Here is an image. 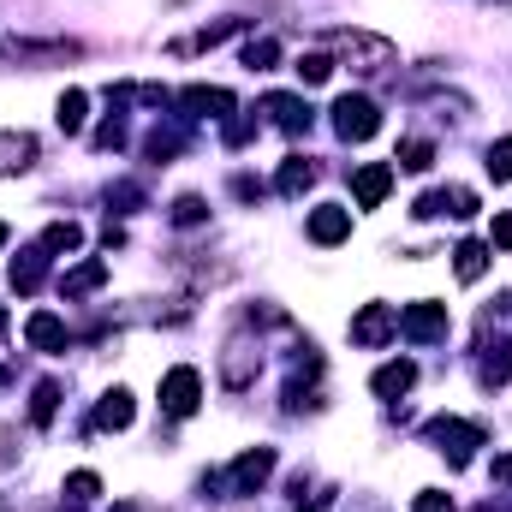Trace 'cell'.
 <instances>
[{
    "instance_id": "1",
    "label": "cell",
    "mask_w": 512,
    "mask_h": 512,
    "mask_svg": "<svg viewBox=\"0 0 512 512\" xmlns=\"http://www.w3.org/2000/svg\"><path fill=\"white\" fill-rule=\"evenodd\" d=\"M334 54H340L352 72H387V66H393V42H387V36H370V30H340V36H334Z\"/></svg>"
},
{
    "instance_id": "2",
    "label": "cell",
    "mask_w": 512,
    "mask_h": 512,
    "mask_svg": "<svg viewBox=\"0 0 512 512\" xmlns=\"http://www.w3.org/2000/svg\"><path fill=\"white\" fill-rule=\"evenodd\" d=\"M268 477H274V447H251V453H239V459L215 477V489H221V495H256Z\"/></svg>"
},
{
    "instance_id": "3",
    "label": "cell",
    "mask_w": 512,
    "mask_h": 512,
    "mask_svg": "<svg viewBox=\"0 0 512 512\" xmlns=\"http://www.w3.org/2000/svg\"><path fill=\"white\" fill-rule=\"evenodd\" d=\"M429 435L441 441V453H447V465H453V471H459V465H471V453L489 441V435H483V423H465V417H435V423H429Z\"/></svg>"
},
{
    "instance_id": "4",
    "label": "cell",
    "mask_w": 512,
    "mask_h": 512,
    "mask_svg": "<svg viewBox=\"0 0 512 512\" xmlns=\"http://www.w3.org/2000/svg\"><path fill=\"white\" fill-rule=\"evenodd\" d=\"M399 334H405L411 346H435V340H447V304H435V298L405 304V310H399Z\"/></svg>"
},
{
    "instance_id": "5",
    "label": "cell",
    "mask_w": 512,
    "mask_h": 512,
    "mask_svg": "<svg viewBox=\"0 0 512 512\" xmlns=\"http://www.w3.org/2000/svg\"><path fill=\"white\" fill-rule=\"evenodd\" d=\"M334 131H340L346 143H364V137L382 131V108H376L370 96H340V102H334Z\"/></svg>"
},
{
    "instance_id": "6",
    "label": "cell",
    "mask_w": 512,
    "mask_h": 512,
    "mask_svg": "<svg viewBox=\"0 0 512 512\" xmlns=\"http://www.w3.org/2000/svg\"><path fill=\"white\" fill-rule=\"evenodd\" d=\"M197 405H203V376H197L191 364H179V370L161 376V411H167V417H191Z\"/></svg>"
},
{
    "instance_id": "7",
    "label": "cell",
    "mask_w": 512,
    "mask_h": 512,
    "mask_svg": "<svg viewBox=\"0 0 512 512\" xmlns=\"http://www.w3.org/2000/svg\"><path fill=\"white\" fill-rule=\"evenodd\" d=\"M179 108H185V120H233V90H215V84H191V90H179L173 96Z\"/></svg>"
},
{
    "instance_id": "8",
    "label": "cell",
    "mask_w": 512,
    "mask_h": 512,
    "mask_svg": "<svg viewBox=\"0 0 512 512\" xmlns=\"http://www.w3.org/2000/svg\"><path fill=\"white\" fill-rule=\"evenodd\" d=\"M399 334V310L393 304H364L358 316H352V340L358 346H387Z\"/></svg>"
},
{
    "instance_id": "9",
    "label": "cell",
    "mask_w": 512,
    "mask_h": 512,
    "mask_svg": "<svg viewBox=\"0 0 512 512\" xmlns=\"http://www.w3.org/2000/svg\"><path fill=\"white\" fill-rule=\"evenodd\" d=\"M387 191H393V167H387V161H370V167L352 173V197H358V209H382Z\"/></svg>"
},
{
    "instance_id": "10",
    "label": "cell",
    "mask_w": 512,
    "mask_h": 512,
    "mask_svg": "<svg viewBox=\"0 0 512 512\" xmlns=\"http://www.w3.org/2000/svg\"><path fill=\"white\" fill-rule=\"evenodd\" d=\"M262 114H268L280 131H292V137H298V131H310V102H304V96L274 90V96H262Z\"/></svg>"
},
{
    "instance_id": "11",
    "label": "cell",
    "mask_w": 512,
    "mask_h": 512,
    "mask_svg": "<svg viewBox=\"0 0 512 512\" xmlns=\"http://www.w3.org/2000/svg\"><path fill=\"white\" fill-rule=\"evenodd\" d=\"M304 233H310L316 245H340V239L352 233V209H340V203H322V209H310Z\"/></svg>"
},
{
    "instance_id": "12",
    "label": "cell",
    "mask_w": 512,
    "mask_h": 512,
    "mask_svg": "<svg viewBox=\"0 0 512 512\" xmlns=\"http://www.w3.org/2000/svg\"><path fill=\"white\" fill-rule=\"evenodd\" d=\"M36 167V137L30 131H0V179Z\"/></svg>"
},
{
    "instance_id": "13",
    "label": "cell",
    "mask_w": 512,
    "mask_h": 512,
    "mask_svg": "<svg viewBox=\"0 0 512 512\" xmlns=\"http://www.w3.org/2000/svg\"><path fill=\"white\" fill-rule=\"evenodd\" d=\"M24 340H30L36 352H66V322H60L54 310H36V316L24 322Z\"/></svg>"
},
{
    "instance_id": "14",
    "label": "cell",
    "mask_w": 512,
    "mask_h": 512,
    "mask_svg": "<svg viewBox=\"0 0 512 512\" xmlns=\"http://www.w3.org/2000/svg\"><path fill=\"white\" fill-rule=\"evenodd\" d=\"M256 352H262V346H256ZM256 352H251V340H233V346H227V364H221V382L227 387H251V376L262 370Z\"/></svg>"
},
{
    "instance_id": "15",
    "label": "cell",
    "mask_w": 512,
    "mask_h": 512,
    "mask_svg": "<svg viewBox=\"0 0 512 512\" xmlns=\"http://www.w3.org/2000/svg\"><path fill=\"white\" fill-rule=\"evenodd\" d=\"M310 185H316V161L286 155V161H280V173H274V191H280V197H304Z\"/></svg>"
},
{
    "instance_id": "16",
    "label": "cell",
    "mask_w": 512,
    "mask_h": 512,
    "mask_svg": "<svg viewBox=\"0 0 512 512\" xmlns=\"http://www.w3.org/2000/svg\"><path fill=\"white\" fill-rule=\"evenodd\" d=\"M131 417H137L131 393H126V387H114V393H102V405H96L90 429H131Z\"/></svg>"
},
{
    "instance_id": "17",
    "label": "cell",
    "mask_w": 512,
    "mask_h": 512,
    "mask_svg": "<svg viewBox=\"0 0 512 512\" xmlns=\"http://www.w3.org/2000/svg\"><path fill=\"white\" fill-rule=\"evenodd\" d=\"M411 382H417V364L399 358V364H382V370L370 376V393H376V399H399V393H411Z\"/></svg>"
},
{
    "instance_id": "18",
    "label": "cell",
    "mask_w": 512,
    "mask_h": 512,
    "mask_svg": "<svg viewBox=\"0 0 512 512\" xmlns=\"http://www.w3.org/2000/svg\"><path fill=\"white\" fill-rule=\"evenodd\" d=\"M42 280H48V245H30V251L12 262V286L18 292H36Z\"/></svg>"
},
{
    "instance_id": "19",
    "label": "cell",
    "mask_w": 512,
    "mask_h": 512,
    "mask_svg": "<svg viewBox=\"0 0 512 512\" xmlns=\"http://www.w3.org/2000/svg\"><path fill=\"white\" fill-rule=\"evenodd\" d=\"M453 274H459L465 286H477V280L489 274V245H483V239H465V245L453 251Z\"/></svg>"
},
{
    "instance_id": "20",
    "label": "cell",
    "mask_w": 512,
    "mask_h": 512,
    "mask_svg": "<svg viewBox=\"0 0 512 512\" xmlns=\"http://www.w3.org/2000/svg\"><path fill=\"white\" fill-rule=\"evenodd\" d=\"M483 382L489 387L512 382V340H483Z\"/></svg>"
},
{
    "instance_id": "21",
    "label": "cell",
    "mask_w": 512,
    "mask_h": 512,
    "mask_svg": "<svg viewBox=\"0 0 512 512\" xmlns=\"http://www.w3.org/2000/svg\"><path fill=\"white\" fill-rule=\"evenodd\" d=\"M102 280H108V262H102V256H90V262H78V268L60 280V292H66V298H84V292H96Z\"/></svg>"
},
{
    "instance_id": "22",
    "label": "cell",
    "mask_w": 512,
    "mask_h": 512,
    "mask_svg": "<svg viewBox=\"0 0 512 512\" xmlns=\"http://www.w3.org/2000/svg\"><path fill=\"white\" fill-rule=\"evenodd\" d=\"M54 411H60V382H36V387H30V423H36V429H48V423H54Z\"/></svg>"
},
{
    "instance_id": "23",
    "label": "cell",
    "mask_w": 512,
    "mask_h": 512,
    "mask_svg": "<svg viewBox=\"0 0 512 512\" xmlns=\"http://www.w3.org/2000/svg\"><path fill=\"white\" fill-rule=\"evenodd\" d=\"M393 161H399L405 173H429V167H435V143H429V137H405Z\"/></svg>"
},
{
    "instance_id": "24",
    "label": "cell",
    "mask_w": 512,
    "mask_h": 512,
    "mask_svg": "<svg viewBox=\"0 0 512 512\" xmlns=\"http://www.w3.org/2000/svg\"><path fill=\"white\" fill-rule=\"evenodd\" d=\"M54 120H60V131H84V120H90V96H84V90H66L60 108H54Z\"/></svg>"
},
{
    "instance_id": "25",
    "label": "cell",
    "mask_w": 512,
    "mask_h": 512,
    "mask_svg": "<svg viewBox=\"0 0 512 512\" xmlns=\"http://www.w3.org/2000/svg\"><path fill=\"white\" fill-rule=\"evenodd\" d=\"M143 149H149V161H173V155L185 149V131H179V126H155Z\"/></svg>"
},
{
    "instance_id": "26",
    "label": "cell",
    "mask_w": 512,
    "mask_h": 512,
    "mask_svg": "<svg viewBox=\"0 0 512 512\" xmlns=\"http://www.w3.org/2000/svg\"><path fill=\"white\" fill-rule=\"evenodd\" d=\"M245 30V18H221V24H209V30H197L191 42H179V54H191V48H215V42H227V36H239Z\"/></svg>"
},
{
    "instance_id": "27",
    "label": "cell",
    "mask_w": 512,
    "mask_h": 512,
    "mask_svg": "<svg viewBox=\"0 0 512 512\" xmlns=\"http://www.w3.org/2000/svg\"><path fill=\"white\" fill-rule=\"evenodd\" d=\"M143 203H149V197H143V185H137V179H114V185H108V209H120V215H137Z\"/></svg>"
},
{
    "instance_id": "28",
    "label": "cell",
    "mask_w": 512,
    "mask_h": 512,
    "mask_svg": "<svg viewBox=\"0 0 512 512\" xmlns=\"http://www.w3.org/2000/svg\"><path fill=\"white\" fill-rule=\"evenodd\" d=\"M42 245H48V256L54 251H78V245H84V227H78V221H54V227L42 233Z\"/></svg>"
},
{
    "instance_id": "29",
    "label": "cell",
    "mask_w": 512,
    "mask_h": 512,
    "mask_svg": "<svg viewBox=\"0 0 512 512\" xmlns=\"http://www.w3.org/2000/svg\"><path fill=\"white\" fill-rule=\"evenodd\" d=\"M292 72H298L304 84H328V78H334V54H304Z\"/></svg>"
},
{
    "instance_id": "30",
    "label": "cell",
    "mask_w": 512,
    "mask_h": 512,
    "mask_svg": "<svg viewBox=\"0 0 512 512\" xmlns=\"http://www.w3.org/2000/svg\"><path fill=\"white\" fill-rule=\"evenodd\" d=\"M209 221V203L203 197H179L173 203V227H203Z\"/></svg>"
},
{
    "instance_id": "31",
    "label": "cell",
    "mask_w": 512,
    "mask_h": 512,
    "mask_svg": "<svg viewBox=\"0 0 512 512\" xmlns=\"http://www.w3.org/2000/svg\"><path fill=\"white\" fill-rule=\"evenodd\" d=\"M66 495L84 507V501H96V495H102V477H96V471H72V477H66Z\"/></svg>"
},
{
    "instance_id": "32",
    "label": "cell",
    "mask_w": 512,
    "mask_h": 512,
    "mask_svg": "<svg viewBox=\"0 0 512 512\" xmlns=\"http://www.w3.org/2000/svg\"><path fill=\"white\" fill-rule=\"evenodd\" d=\"M274 60H280V48H274L268 36H262V42H245V66H251V72H268Z\"/></svg>"
},
{
    "instance_id": "33",
    "label": "cell",
    "mask_w": 512,
    "mask_h": 512,
    "mask_svg": "<svg viewBox=\"0 0 512 512\" xmlns=\"http://www.w3.org/2000/svg\"><path fill=\"white\" fill-rule=\"evenodd\" d=\"M489 173H495V185H507L512 179V137H501V143L489 149Z\"/></svg>"
},
{
    "instance_id": "34",
    "label": "cell",
    "mask_w": 512,
    "mask_h": 512,
    "mask_svg": "<svg viewBox=\"0 0 512 512\" xmlns=\"http://www.w3.org/2000/svg\"><path fill=\"white\" fill-rule=\"evenodd\" d=\"M447 215H459V221H471V215H477V191H465V185H453V191H447Z\"/></svg>"
},
{
    "instance_id": "35",
    "label": "cell",
    "mask_w": 512,
    "mask_h": 512,
    "mask_svg": "<svg viewBox=\"0 0 512 512\" xmlns=\"http://www.w3.org/2000/svg\"><path fill=\"white\" fill-rule=\"evenodd\" d=\"M411 512H453V495H441V489H423V495L411 501Z\"/></svg>"
},
{
    "instance_id": "36",
    "label": "cell",
    "mask_w": 512,
    "mask_h": 512,
    "mask_svg": "<svg viewBox=\"0 0 512 512\" xmlns=\"http://www.w3.org/2000/svg\"><path fill=\"white\" fill-rule=\"evenodd\" d=\"M120 143H126V126H120V120L96 126V149H120Z\"/></svg>"
},
{
    "instance_id": "37",
    "label": "cell",
    "mask_w": 512,
    "mask_h": 512,
    "mask_svg": "<svg viewBox=\"0 0 512 512\" xmlns=\"http://www.w3.org/2000/svg\"><path fill=\"white\" fill-rule=\"evenodd\" d=\"M251 120H227V131H221V137H227V143H233V149H239V143H251Z\"/></svg>"
},
{
    "instance_id": "38",
    "label": "cell",
    "mask_w": 512,
    "mask_h": 512,
    "mask_svg": "<svg viewBox=\"0 0 512 512\" xmlns=\"http://www.w3.org/2000/svg\"><path fill=\"white\" fill-rule=\"evenodd\" d=\"M495 245L512 251V215H495Z\"/></svg>"
},
{
    "instance_id": "39",
    "label": "cell",
    "mask_w": 512,
    "mask_h": 512,
    "mask_svg": "<svg viewBox=\"0 0 512 512\" xmlns=\"http://www.w3.org/2000/svg\"><path fill=\"white\" fill-rule=\"evenodd\" d=\"M495 489H512V453L495 459Z\"/></svg>"
},
{
    "instance_id": "40",
    "label": "cell",
    "mask_w": 512,
    "mask_h": 512,
    "mask_svg": "<svg viewBox=\"0 0 512 512\" xmlns=\"http://www.w3.org/2000/svg\"><path fill=\"white\" fill-rule=\"evenodd\" d=\"M256 191H262V185H256V179H245V173H239V179H233V197H245V203H251Z\"/></svg>"
},
{
    "instance_id": "41",
    "label": "cell",
    "mask_w": 512,
    "mask_h": 512,
    "mask_svg": "<svg viewBox=\"0 0 512 512\" xmlns=\"http://www.w3.org/2000/svg\"><path fill=\"white\" fill-rule=\"evenodd\" d=\"M0 340H6V310H0Z\"/></svg>"
},
{
    "instance_id": "42",
    "label": "cell",
    "mask_w": 512,
    "mask_h": 512,
    "mask_svg": "<svg viewBox=\"0 0 512 512\" xmlns=\"http://www.w3.org/2000/svg\"><path fill=\"white\" fill-rule=\"evenodd\" d=\"M0 245H6V221H0Z\"/></svg>"
},
{
    "instance_id": "43",
    "label": "cell",
    "mask_w": 512,
    "mask_h": 512,
    "mask_svg": "<svg viewBox=\"0 0 512 512\" xmlns=\"http://www.w3.org/2000/svg\"><path fill=\"white\" fill-rule=\"evenodd\" d=\"M477 512H501V507H477Z\"/></svg>"
},
{
    "instance_id": "44",
    "label": "cell",
    "mask_w": 512,
    "mask_h": 512,
    "mask_svg": "<svg viewBox=\"0 0 512 512\" xmlns=\"http://www.w3.org/2000/svg\"><path fill=\"white\" fill-rule=\"evenodd\" d=\"M120 512H137V507H120Z\"/></svg>"
}]
</instances>
